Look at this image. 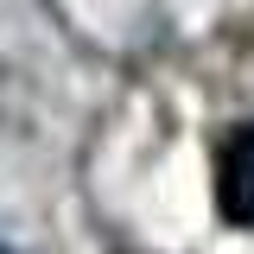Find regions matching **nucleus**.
I'll use <instances>...</instances> for the list:
<instances>
[{"instance_id":"nucleus-2","label":"nucleus","mask_w":254,"mask_h":254,"mask_svg":"<svg viewBox=\"0 0 254 254\" xmlns=\"http://www.w3.org/2000/svg\"><path fill=\"white\" fill-rule=\"evenodd\" d=\"M0 254H13V248H0Z\"/></svg>"},{"instance_id":"nucleus-1","label":"nucleus","mask_w":254,"mask_h":254,"mask_svg":"<svg viewBox=\"0 0 254 254\" xmlns=\"http://www.w3.org/2000/svg\"><path fill=\"white\" fill-rule=\"evenodd\" d=\"M216 210L229 229H254V121L229 127L216 146Z\"/></svg>"}]
</instances>
